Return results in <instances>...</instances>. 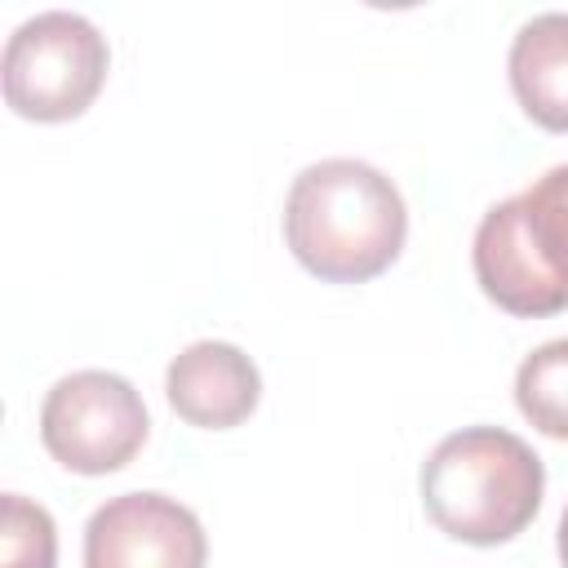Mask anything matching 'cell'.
Returning <instances> with one entry per match:
<instances>
[{"instance_id": "6da1fadb", "label": "cell", "mask_w": 568, "mask_h": 568, "mask_svg": "<svg viewBox=\"0 0 568 568\" xmlns=\"http://www.w3.org/2000/svg\"><path fill=\"white\" fill-rule=\"evenodd\" d=\"M284 240L311 275L328 284H364L399 257L408 240V209L382 169L333 155L293 178Z\"/></svg>"}, {"instance_id": "7a4b0ae2", "label": "cell", "mask_w": 568, "mask_h": 568, "mask_svg": "<svg viewBox=\"0 0 568 568\" xmlns=\"http://www.w3.org/2000/svg\"><path fill=\"white\" fill-rule=\"evenodd\" d=\"M546 493L541 457L506 426H462L422 462V506L439 532L466 546L519 537Z\"/></svg>"}, {"instance_id": "3957f363", "label": "cell", "mask_w": 568, "mask_h": 568, "mask_svg": "<svg viewBox=\"0 0 568 568\" xmlns=\"http://www.w3.org/2000/svg\"><path fill=\"white\" fill-rule=\"evenodd\" d=\"M475 280L510 315L568 311V164L546 169L475 226Z\"/></svg>"}, {"instance_id": "277c9868", "label": "cell", "mask_w": 568, "mask_h": 568, "mask_svg": "<svg viewBox=\"0 0 568 568\" xmlns=\"http://www.w3.org/2000/svg\"><path fill=\"white\" fill-rule=\"evenodd\" d=\"M111 67L106 36L71 9H44L13 27L4 44V102L22 120H75L102 89Z\"/></svg>"}, {"instance_id": "5b68a950", "label": "cell", "mask_w": 568, "mask_h": 568, "mask_svg": "<svg viewBox=\"0 0 568 568\" xmlns=\"http://www.w3.org/2000/svg\"><path fill=\"white\" fill-rule=\"evenodd\" d=\"M146 404L129 377L80 368L49 386L40 404V439L49 457L75 475H111L146 444Z\"/></svg>"}, {"instance_id": "8992f818", "label": "cell", "mask_w": 568, "mask_h": 568, "mask_svg": "<svg viewBox=\"0 0 568 568\" xmlns=\"http://www.w3.org/2000/svg\"><path fill=\"white\" fill-rule=\"evenodd\" d=\"M84 568H209V537L178 497L120 493L84 524Z\"/></svg>"}, {"instance_id": "52a82bcc", "label": "cell", "mask_w": 568, "mask_h": 568, "mask_svg": "<svg viewBox=\"0 0 568 568\" xmlns=\"http://www.w3.org/2000/svg\"><path fill=\"white\" fill-rule=\"evenodd\" d=\"M164 395L182 422L204 430H231L257 408L262 373L240 346L209 337L173 355L164 373Z\"/></svg>"}, {"instance_id": "ba28073f", "label": "cell", "mask_w": 568, "mask_h": 568, "mask_svg": "<svg viewBox=\"0 0 568 568\" xmlns=\"http://www.w3.org/2000/svg\"><path fill=\"white\" fill-rule=\"evenodd\" d=\"M510 89L528 120L568 133V9L532 13L506 53Z\"/></svg>"}, {"instance_id": "9c48e42d", "label": "cell", "mask_w": 568, "mask_h": 568, "mask_svg": "<svg viewBox=\"0 0 568 568\" xmlns=\"http://www.w3.org/2000/svg\"><path fill=\"white\" fill-rule=\"evenodd\" d=\"M519 413L550 439H568V337L541 342L515 373Z\"/></svg>"}, {"instance_id": "30bf717a", "label": "cell", "mask_w": 568, "mask_h": 568, "mask_svg": "<svg viewBox=\"0 0 568 568\" xmlns=\"http://www.w3.org/2000/svg\"><path fill=\"white\" fill-rule=\"evenodd\" d=\"M4 524H0V568H53L58 564V528L53 515L22 497L4 493Z\"/></svg>"}, {"instance_id": "8fae6325", "label": "cell", "mask_w": 568, "mask_h": 568, "mask_svg": "<svg viewBox=\"0 0 568 568\" xmlns=\"http://www.w3.org/2000/svg\"><path fill=\"white\" fill-rule=\"evenodd\" d=\"M559 564L568 568V506H564V515H559Z\"/></svg>"}]
</instances>
